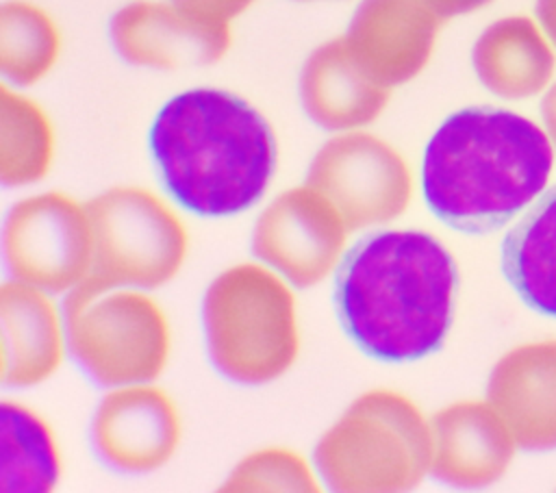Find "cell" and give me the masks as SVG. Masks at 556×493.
Returning <instances> with one entry per match:
<instances>
[{
	"mask_svg": "<svg viewBox=\"0 0 556 493\" xmlns=\"http://www.w3.org/2000/svg\"><path fill=\"white\" fill-rule=\"evenodd\" d=\"M456 287V263L439 239L424 230H380L343 254L332 302L358 350L384 363H413L443 345Z\"/></svg>",
	"mask_w": 556,
	"mask_h": 493,
	"instance_id": "1",
	"label": "cell"
},
{
	"mask_svg": "<svg viewBox=\"0 0 556 493\" xmlns=\"http://www.w3.org/2000/svg\"><path fill=\"white\" fill-rule=\"evenodd\" d=\"M552 146L530 119L495 106L452 113L421 163L428 208L450 228L484 235L508 224L545 189Z\"/></svg>",
	"mask_w": 556,
	"mask_h": 493,
	"instance_id": "2",
	"label": "cell"
},
{
	"mask_svg": "<svg viewBox=\"0 0 556 493\" xmlns=\"http://www.w3.org/2000/svg\"><path fill=\"white\" fill-rule=\"evenodd\" d=\"M150 152L169 195L204 217L254 206L276 169V137L265 115L215 87L169 98L152 122Z\"/></svg>",
	"mask_w": 556,
	"mask_h": 493,
	"instance_id": "3",
	"label": "cell"
},
{
	"mask_svg": "<svg viewBox=\"0 0 556 493\" xmlns=\"http://www.w3.org/2000/svg\"><path fill=\"white\" fill-rule=\"evenodd\" d=\"M213 367L237 384L280 378L298 358V306L287 280L265 263H239L213 278L202 300Z\"/></svg>",
	"mask_w": 556,
	"mask_h": 493,
	"instance_id": "4",
	"label": "cell"
},
{
	"mask_svg": "<svg viewBox=\"0 0 556 493\" xmlns=\"http://www.w3.org/2000/svg\"><path fill=\"white\" fill-rule=\"evenodd\" d=\"M313 463L332 491H408L430 469L432 432L406 395L374 389L358 395L319 437Z\"/></svg>",
	"mask_w": 556,
	"mask_h": 493,
	"instance_id": "5",
	"label": "cell"
},
{
	"mask_svg": "<svg viewBox=\"0 0 556 493\" xmlns=\"http://www.w3.org/2000/svg\"><path fill=\"white\" fill-rule=\"evenodd\" d=\"M63 324L70 354L102 387L152 382L167 365V317L137 287L109 285L89 274L67 291Z\"/></svg>",
	"mask_w": 556,
	"mask_h": 493,
	"instance_id": "6",
	"label": "cell"
},
{
	"mask_svg": "<svg viewBox=\"0 0 556 493\" xmlns=\"http://www.w3.org/2000/svg\"><path fill=\"white\" fill-rule=\"evenodd\" d=\"M91 274L109 285L156 289L182 267L189 237L174 208L143 187H111L87 204Z\"/></svg>",
	"mask_w": 556,
	"mask_h": 493,
	"instance_id": "7",
	"label": "cell"
},
{
	"mask_svg": "<svg viewBox=\"0 0 556 493\" xmlns=\"http://www.w3.org/2000/svg\"><path fill=\"white\" fill-rule=\"evenodd\" d=\"M2 256L13 280L67 293L93 267V232L85 204L61 191L17 200L4 217Z\"/></svg>",
	"mask_w": 556,
	"mask_h": 493,
	"instance_id": "8",
	"label": "cell"
},
{
	"mask_svg": "<svg viewBox=\"0 0 556 493\" xmlns=\"http://www.w3.org/2000/svg\"><path fill=\"white\" fill-rule=\"evenodd\" d=\"M306 185L339 208L350 230L393 222L408 208L413 191L406 159L389 141L365 130L330 137L315 152Z\"/></svg>",
	"mask_w": 556,
	"mask_h": 493,
	"instance_id": "9",
	"label": "cell"
},
{
	"mask_svg": "<svg viewBox=\"0 0 556 493\" xmlns=\"http://www.w3.org/2000/svg\"><path fill=\"white\" fill-rule=\"evenodd\" d=\"M339 208L315 187H293L276 195L252 230V252L289 285L308 289L337 271L348 241Z\"/></svg>",
	"mask_w": 556,
	"mask_h": 493,
	"instance_id": "10",
	"label": "cell"
},
{
	"mask_svg": "<svg viewBox=\"0 0 556 493\" xmlns=\"http://www.w3.org/2000/svg\"><path fill=\"white\" fill-rule=\"evenodd\" d=\"M115 52L135 67L180 69L213 65L232 43L230 22L193 13L174 0H132L109 22Z\"/></svg>",
	"mask_w": 556,
	"mask_h": 493,
	"instance_id": "11",
	"label": "cell"
},
{
	"mask_svg": "<svg viewBox=\"0 0 556 493\" xmlns=\"http://www.w3.org/2000/svg\"><path fill=\"white\" fill-rule=\"evenodd\" d=\"M180 437L182 421L174 400L150 382L113 387L89 426L93 452L124 473L163 467L178 450Z\"/></svg>",
	"mask_w": 556,
	"mask_h": 493,
	"instance_id": "12",
	"label": "cell"
},
{
	"mask_svg": "<svg viewBox=\"0 0 556 493\" xmlns=\"http://www.w3.org/2000/svg\"><path fill=\"white\" fill-rule=\"evenodd\" d=\"M439 20L424 0H361L343 39L356 63L376 83L393 89L426 67Z\"/></svg>",
	"mask_w": 556,
	"mask_h": 493,
	"instance_id": "13",
	"label": "cell"
},
{
	"mask_svg": "<svg viewBox=\"0 0 556 493\" xmlns=\"http://www.w3.org/2000/svg\"><path fill=\"white\" fill-rule=\"evenodd\" d=\"M298 96L313 124L330 132H348L376 122L389 104L391 89L376 83L356 63L341 35L306 56Z\"/></svg>",
	"mask_w": 556,
	"mask_h": 493,
	"instance_id": "14",
	"label": "cell"
},
{
	"mask_svg": "<svg viewBox=\"0 0 556 493\" xmlns=\"http://www.w3.org/2000/svg\"><path fill=\"white\" fill-rule=\"evenodd\" d=\"M2 384L26 389L48 380L63 361L65 324L50 293L20 280L0 289Z\"/></svg>",
	"mask_w": 556,
	"mask_h": 493,
	"instance_id": "15",
	"label": "cell"
},
{
	"mask_svg": "<svg viewBox=\"0 0 556 493\" xmlns=\"http://www.w3.org/2000/svg\"><path fill=\"white\" fill-rule=\"evenodd\" d=\"M502 271L530 308L556 317V187L541 193L508 230Z\"/></svg>",
	"mask_w": 556,
	"mask_h": 493,
	"instance_id": "16",
	"label": "cell"
},
{
	"mask_svg": "<svg viewBox=\"0 0 556 493\" xmlns=\"http://www.w3.org/2000/svg\"><path fill=\"white\" fill-rule=\"evenodd\" d=\"M0 491L43 493L61 478V452L52 428L28 406L0 404Z\"/></svg>",
	"mask_w": 556,
	"mask_h": 493,
	"instance_id": "17",
	"label": "cell"
},
{
	"mask_svg": "<svg viewBox=\"0 0 556 493\" xmlns=\"http://www.w3.org/2000/svg\"><path fill=\"white\" fill-rule=\"evenodd\" d=\"M54 161V126L33 98L2 83L0 89V180L26 187L48 176Z\"/></svg>",
	"mask_w": 556,
	"mask_h": 493,
	"instance_id": "18",
	"label": "cell"
},
{
	"mask_svg": "<svg viewBox=\"0 0 556 493\" xmlns=\"http://www.w3.org/2000/svg\"><path fill=\"white\" fill-rule=\"evenodd\" d=\"M61 54V30L54 17L30 0H7L0 7V72L7 85L30 87L46 78Z\"/></svg>",
	"mask_w": 556,
	"mask_h": 493,
	"instance_id": "19",
	"label": "cell"
},
{
	"mask_svg": "<svg viewBox=\"0 0 556 493\" xmlns=\"http://www.w3.org/2000/svg\"><path fill=\"white\" fill-rule=\"evenodd\" d=\"M308 463L287 447H265L243 456L222 484V491H317Z\"/></svg>",
	"mask_w": 556,
	"mask_h": 493,
	"instance_id": "20",
	"label": "cell"
},
{
	"mask_svg": "<svg viewBox=\"0 0 556 493\" xmlns=\"http://www.w3.org/2000/svg\"><path fill=\"white\" fill-rule=\"evenodd\" d=\"M180 7L200 13L211 20L219 22H232L237 15L248 11L256 0H174Z\"/></svg>",
	"mask_w": 556,
	"mask_h": 493,
	"instance_id": "21",
	"label": "cell"
},
{
	"mask_svg": "<svg viewBox=\"0 0 556 493\" xmlns=\"http://www.w3.org/2000/svg\"><path fill=\"white\" fill-rule=\"evenodd\" d=\"M439 17H450V15H458L465 11H471L480 4H484L486 0H424Z\"/></svg>",
	"mask_w": 556,
	"mask_h": 493,
	"instance_id": "22",
	"label": "cell"
},
{
	"mask_svg": "<svg viewBox=\"0 0 556 493\" xmlns=\"http://www.w3.org/2000/svg\"><path fill=\"white\" fill-rule=\"evenodd\" d=\"M300 2H315V0H300Z\"/></svg>",
	"mask_w": 556,
	"mask_h": 493,
	"instance_id": "23",
	"label": "cell"
}]
</instances>
